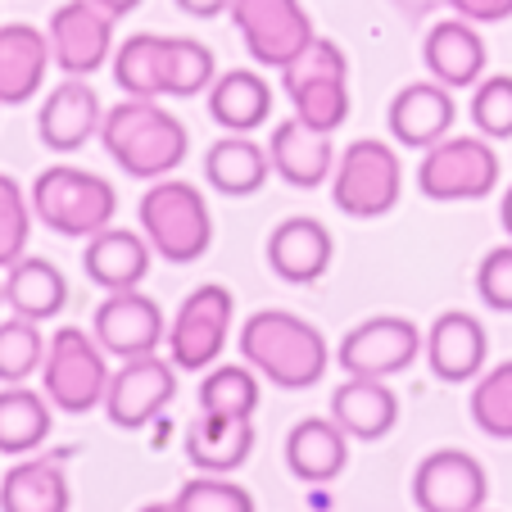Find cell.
Wrapping results in <instances>:
<instances>
[{"label":"cell","instance_id":"obj_1","mask_svg":"<svg viewBox=\"0 0 512 512\" xmlns=\"http://www.w3.org/2000/svg\"><path fill=\"white\" fill-rule=\"evenodd\" d=\"M100 145L105 155L123 168L136 182H159V177H173L186 164V150H191V132L186 123L164 109L159 100H118L105 109V123H100Z\"/></svg>","mask_w":512,"mask_h":512},{"label":"cell","instance_id":"obj_2","mask_svg":"<svg viewBox=\"0 0 512 512\" xmlns=\"http://www.w3.org/2000/svg\"><path fill=\"white\" fill-rule=\"evenodd\" d=\"M241 358L277 390H313L327 377L331 349L309 318L286 309H259L241 327Z\"/></svg>","mask_w":512,"mask_h":512},{"label":"cell","instance_id":"obj_3","mask_svg":"<svg viewBox=\"0 0 512 512\" xmlns=\"http://www.w3.org/2000/svg\"><path fill=\"white\" fill-rule=\"evenodd\" d=\"M32 213L37 223L50 227L55 236L68 241H91L96 232L114 227L118 213V191L91 168H73V164H55L46 173H37L32 182Z\"/></svg>","mask_w":512,"mask_h":512},{"label":"cell","instance_id":"obj_4","mask_svg":"<svg viewBox=\"0 0 512 512\" xmlns=\"http://www.w3.org/2000/svg\"><path fill=\"white\" fill-rule=\"evenodd\" d=\"M145 241L155 245L159 259L168 263H195L213 245V209L200 186L182 177H159L136 204Z\"/></svg>","mask_w":512,"mask_h":512},{"label":"cell","instance_id":"obj_5","mask_svg":"<svg viewBox=\"0 0 512 512\" xmlns=\"http://www.w3.org/2000/svg\"><path fill=\"white\" fill-rule=\"evenodd\" d=\"M281 87L290 96L295 118L318 132H336L349 118V59L336 41L313 37L300 55L281 68Z\"/></svg>","mask_w":512,"mask_h":512},{"label":"cell","instance_id":"obj_6","mask_svg":"<svg viewBox=\"0 0 512 512\" xmlns=\"http://www.w3.org/2000/svg\"><path fill=\"white\" fill-rule=\"evenodd\" d=\"M41 390L55 408L82 417L91 408H105L109 390V354L100 340L82 327H59L46 345V363H41Z\"/></svg>","mask_w":512,"mask_h":512},{"label":"cell","instance_id":"obj_7","mask_svg":"<svg viewBox=\"0 0 512 512\" xmlns=\"http://www.w3.org/2000/svg\"><path fill=\"white\" fill-rule=\"evenodd\" d=\"M499 150L490 136H445L431 150H422L417 164V191L435 204H458V200H485L499 186Z\"/></svg>","mask_w":512,"mask_h":512},{"label":"cell","instance_id":"obj_8","mask_svg":"<svg viewBox=\"0 0 512 512\" xmlns=\"http://www.w3.org/2000/svg\"><path fill=\"white\" fill-rule=\"evenodd\" d=\"M404 195V168H399L395 145L363 136V141L345 145V155L336 159L331 173V200L349 218H386Z\"/></svg>","mask_w":512,"mask_h":512},{"label":"cell","instance_id":"obj_9","mask_svg":"<svg viewBox=\"0 0 512 512\" xmlns=\"http://www.w3.org/2000/svg\"><path fill=\"white\" fill-rule=\"evenodd\" d=\"M236 318V300L232 290L209 281V286H195L182 300L177 318L168 322V358L177 363V372H204L218 363V354L227 349V331Z\"/></svg>","mask_w":512,"mask_h":512},{"label":"cell","instance_id":"obj_10","mask_svg":"<svg viewBox=\"0 0 512 512\" xmlns=\"http://www.w3.org/2000/svg\"><path fill=\"white\" fill-rule=\"evenodd\" d=\"M422 345H426V336L413 318L377 313V318H363L358 327L345 331V340L336 345V363L345 368V377L390 381V377L413 368Z\"/></svg>","mask_w":512,"mask_h":512},{"label":"cell","instance_id":"obj_11","mask_svg":"<svg viewBox=\"0 0 512 512\" xmlns=\"http://www.w3.org/2000/svg\"><path fill=\"white\" fill-rule=\"evenodd\" d=\"M232 23L259 68H286L318 32L304 0H232Z\"/></svg>","mask_w":512,"mask_h":512},{"label":"cell","instance_id":"obj_12","mask_svg":"<svg viewBox=\"0 0 512 512\" xmlns=\"http://www.w3.org/2000/svg\"><path fill=\"white\" fill-rule=\"evenodd\" d=\"M114 14L96 0H68L50 14V59L64 78H91L114 59Z\"/></svg>","mask_w":512,"mask_h":512},{"label":"cell","instance_id":"obj_13","mask_svg":"<svg viewBox=\"0 0 512 512\" xmlns=\"http://www.w3.org/2000/svg\"><path fill=\"white\" fill-rule=\"evenodd\" d=\"M177 395V363L159 354L127 358L123 368L109 377L105 390V417L118 431H141L155 417H164V408Z\"/></svg>","mask_w":512,"mask_h":512},{"label":"cell","instance_id":"obj_14","mask_svg":"<svg viewBox=\"0 0 512 512\" xmlns=\"http://www.w3.org/2000/svg\"><path fill=\"white\" fill-rule=\"evenodd\" d=\"M91 336L100 340L109 358H145V354H159V345L168 340V322L164 309H159L141 286L136 290H114L105 295L91 318Z\"/></svg>","mask_w":512,"mask_h":512},{"label":"cell","instance_id":"obj_15","mask_svg":"<svg viewBox=\"0 0 512 512\" xmlns=\"http://www.w3.org/2000/svg\"><path fill=\"white\" fill-rule=\"evenodd\" d=\"M490 476L467 449H435L413 472L417 512H485Z\"/></svg>","mask_w":512,"mask_h":512},{"label":"cell","instance_id":"obj_16","mask_svg":"<svg viewBox=\"0 0 512 512\" xmlns=\"http://www.w3.org/2000/svg\"><path fill=\"white\" fill-rule=\"evenodd\" d=\"M100 123H105V105L87 78H64L37 109V136L55 155L82 150L91 136H100Z\"/></svg>","mask_w":512,"mask_h":512},{"label":"cell","instance_id":"obj_17","mask_svg":"<svg viewBox=\"0 0 512 512\" xmlns=\"http://www.w3.org/2000/svg\"><path fill=\"white\" fill-rule=\"evenodd\" d=\"M454 118H458L454 91L440 87L435 78L399 87L386 109L390 136H395L399 145H408V150H431L435 141H445V136L454 132Z\"/></svg>","mask_w":512,"mask_h":512},{"label":"cell","instance_id":"obj_18","mask_svg":"<svg viewBox=\"0 0 512 512\" xmlns=\"http://www.w3.org/2000/svg\"><path fill=\"white\" fill-rule=\"evenodd\" d=\"M485 59H490V50H485V37L476 32V23L467 19H440L426 28L422 37V64L426 73H431L440 87L449 91H472L476 82L485 78Z\"/></svg>","mask_w":512,"mask_h":512},{"label":"cell","instance_id":"obj_19","mask_svg":"<svg viewBox=\"0 0 512 512\" xmlns=\"http://www.w3.org/2000/svg\"><path fill=\"white\" fill-rule=\"evenodd\" d=\"M422 354H426V368L440 381L463 386V381L481 377L485 354H490V336H485L481 318H472V313H463V309H449L431 322Z\"/></svg>","mask_w":512,"mask_h":512},{"label":"cell","instance_id":"obj_20","mask_svg":"<svg viewBox=\"0 0 512 512\" xmlns=\"http://www.w3.org/2000/svg\"><path fill=\"white\" fill-rule=\"evenodd\" d=\"M268 159H272V173H277L286 186H295V191H313V186L331 182V173H336V145H331V132H318V127H309L295 114H290L286 123L272 127Z\"/></svg>","mask_w":512,"mask_h":512},{"label":"cell","instance_id":"obj_21","mask_svg":"<svg viewBox=\"0 0 512 512\" xmlns=\"http://www.w3.org/2000/svg\"><path fill=\"white\" fill-rule=\"evenodd\" d=\"M331 259H336V241H331L327 223H318L309 213H295V218L272 227L268 268L277 272L281 281H290V286H313V281H322Z\"/></svg>","mask_w":512,"mask_h":512},{"label":"cell","instance_id":"obj_22","mask_svg":"<svg viewBox=\"0 0 512 512\" xmlns=\"http://www.w3.org/2000/svg\"><path fill=\"white\" fill-rule=\"evenodd\" d=\"M50 37L32 23H0V105L37 100L50 73Z\"/></svg>","mask_w":512,"mask_h":512},{"label":"cell","instance_id":"obj_23","mask_svg":"<svg viewBox=\"0 0 512 512\" xmlns=\"http://www.w3.org/2000/svg\"><path fill=\"white\" fill-rule=\"evenodd\" d=\"M150 259H155V245L145 241V232H132V227H105L82 250V268L105 295L136 290L150 272Z\"/></svg>","mask_w":512,"mask_h":512},{"label":"cell","instance_id":"obj_24","mask_svg":"<svg viewBox=\"0 0 512 512\" xmlns=\"http://www.w3.org/2000/svg\"><path fill=\"white\" fill-rule=\"evenodd\" d=\"M254 454V417H227V413H200L186 431V463L195 472L232 476L250 463Z\"/></svg>","mask_w":512,"mask_h":512},{"label":"cell","instance_id":"obj_25","mask_svg":"<svg viewBox=\"0 0 512 512\" xmlns=\"http://www.w3.org/2000/svg\"><path fill=\"white\" fill-rule=\"evenodd\" d=\"M331 417L349 440H386L399 426V395L377 377H345L331 390Z\"/></svg>","mask_w":512,"mask_h":512},{"label":"cell","instance_id":"obj_26","mask_svg":"<svg viewBox=\"0 0 512 512\" xmlns=\"http://www.w3.org/2000/svg\"><path fill=\"white\" fill-rule=\"evenodd\" d=\"M349 463V435L336 417H304L286 435V472L309 485H327Z\"/></svg>","mask_w":512,"mask_h":512},{"label":"cell","instance_id":"obj_27","mask_svg":"<svg viewBox=\"0 0 512 512\" xmlns=\"http://www.w3.org/2000/svg\"><path fill=\"white\" fill-rule=\"evenodd\" d=\"M73 485H68L64 458H23L0 476V512H68Z\"/></svg>","mask_w":512,"mask_h":512},{"label":"cell","instance_id":"obj_28","mask_svg":"<svg viewBox=\"0 0 512 512\" xmlns=\"http://www.w3.org/2000/svg\"><path fill=\"white\" fill-rule=\"evenodd\" d=\"M268 177H272L268 145H259L245 132L218 136V141L209 145V155H204V182H209L218 195H232V200L259 195Z\"/></svg>","mask_w":512,"mask_h":512},{"label":"cell","instance_id":"obj_29","mask_svg":"<svg viewBox=\"0 0 512 512\" xmlns=\"http://www.w3.org/2000/svg\"><path fill=\"white\" fill-rule=\"evenodd\" d=\"M204 105H209V118L223 132H259L272 114V87L263 82V73L254 68H227L213 78V87L204 91Z\"/></svg>","mask_w":512,"mask_h":512},{"label":"cell","instance_id":"obj_30","mask_svg":"<svg viewBox=\"0 0 512 512\" xmlns=\"http://www.w3.org/2000/svg\"><path fill=\"white\" fill-rule=\"evenodd\" d=\"M218 78V59L195 37H164L155 32V100L204 96Z\"/></svg>","mask_w":512,"mask_h":512},{"label":"cell","instance_id":"obj_31","mask_svg":"<svg viewBox=\"0 0 512 512\" xmlns=\"http://www.w3.org/2000/svg\"><path fill=\"white\" fill-rule=\"evenodd\" d=\"M0 290H5L10 313H19V318H28V322H50L68 309L64 272H59L50 259H41V254H23L19 263H10Z\"/></svg>","mask_w":512,"mask_h":512},{"label":"cell","instance_id":"obj_32","mask_svg":"<svg viewBox=\"0 0 512 512\" xmlns=\"http://www.w3.org/2000/svg\"><path fill=\"white\" fill-rule=\"evenodd\" d=\"M50 440V399L46 390L5 386L0 390V458H28Z\"/></svg>","mask_w":512,"mask_h":512},{"label":"cell","instance_id":"obj_33","mask_svg":"<svg viewBox=\"0 0 512 512\" xmlns=\"http://www.w3.org/2000/svg\"><path fill=\"white\" fill-rule=\"evenodd\" d=\"M259 372L250 363H218L200 381V413H227V417H254L259 413Z\"/></svg>","mask_w":512,"mask_h":512},{"label":"cell","instance_id":"obj_34","mask_svg":"<svg viewBox=\"0 0 512 512\" xmlns=\"http://www.w3.org/2000/svg\"><path fill=\"white\" fill-rule=\"evenodd\" d=\"M46 345L50 340L41 336V322H28L19 313L0 322V386H23L32 372H41Z\"/></svg>","mask_w":512,"mask_h":512},{"label":"cell","instance_id":"obj_35","mask_svg":"<svg viewBox=\"0 0 512 512\" xmlns=\"http://www.w3.org/2000/svg\"><path fill=\"white\" fill-rule=\"evenodd\" d=\"M472 422L490 440H512V358L472 386Z\"/></svg>","mask_w":512,"mask_h":512},{"label":"cell","instance_id":"obj_36","mask_svg":"<svg viewBox=\"0 0 512 512\" xmlns=\"http://www.w3.org/2000/svg\"><path fill=\"white\" fill-rule=\"evenodd\" d=\"M32 195L14 182L10 173H0V268H10L28 254L32 241Z\"/></svg>","mask_w":512,"mask_h":512},{"label":"cell","instance_id":"obj_37","mask_svg":"<svg viewBox=\"0 0 512 512\" xmlns=\"http://www.w3.org/2000/svg\"><path fill=\"white\" fill-rule=\"evenodd\" d=\"M177 512H254V494L245 485L227 481V476L200 472L173 494Z\"/></svg>","mask_w":512,"mask_h":512},{"label":"cell","instance_id":"obj_38","mask_svg":"<svg viewBox=\"0 0 512 512\" xmlns=\"http://www.w3.org/2000/svg\"><path fill=\"white\" fill-rule=\"evenodd\" d=\"M472 127L490 141H512V78L494 73L472 87Z\"/></svg>","mask_w":512,"mask_h":512},{"label":"cell","instance_id":"obj_39","mask_svg":"<svg viewBox=\"0 0 512 512\" xmlns=\"http://www.w3.org/2000/svg\"><path fill=\"white\" fill-rule=\"evenodd\" d=\"M476 295L485 309L512 313V245H494L476 268Z\"/></svg>","mask_w":512,"mask_h":512},{"label":"cell","instance_id":"obj_40","mask_svg":"<svg viewBox=\"0 0 512 512\" xmlns=\"http://www.w3.org/2000/svg\"><path fill=\"white\" fill-rule=\"evenodd\" d=\"M449 10L458 14V19H467V23H503V19H512V0H445Z\"/></svg>","mask_w":512,"mask_h":512},{"label":"cell","instance_id":"obj_41","mask_svg":"<svg viewBox=\"0 0 512 512\" xmlns=\"http://www.w3.org/2000/svg\"><path fill=\"white\" fill-rule=\"evenodd\" d=\"M182 14L191 19H218V14H232V0H173Z\"/></svg>","mask_w":512,"mask_h":512},{"label":"cell","instance_id":"obj_42","mask_svg":"<svg viewBox=\"0 0 512 512\" xmlns=\"http://www.w3.org/2000/svg\"><path fill=\"white\" fill-rule=\"evenodd\" d=\"M96 5H105V10L114 14V19H123V14H132L136 5H141V0H96Z\"/></svg>","mask_w":512,"mask_h":512},{"label":"cell","instance_id":"obj_43","mask_svg":"<svg viewBox=\"0 0 512 512\" xmlns=\"http://www.w3.org/2000/svg\"><path fill=\"white\" fill-rule=\"evenodd\" d=\"M499 223H503V232H508V241H512V186L503 191V200H499Z\"/></svg>","mask_w":512,"mask_h":512},{"label":"cell","instance_id":"obj_44","mask_svg":"<svg viewBox=\"0 0 512 512\" xmlns=\"http://www.w3.org/2000/svg\"><path fill=\"white\" fill-rule=\"evenodd\" d=\"M141 512H177V508H173V503H145Z\"/></svg>","mask_w":512,"mask_h":512},{"label":"cell","instance_id":"obj_45","mask_svg":"<svg viewBox=\"0 0 512 512\" xmlns=\"http://www.w3.org/2000/svg\"><path fill=\"white\" fill-rule=\"evenodd\" d=\"M0 304H5V290H0Z\"/></svg>","mask_w":512,"mask_h":512}]
</instances>
